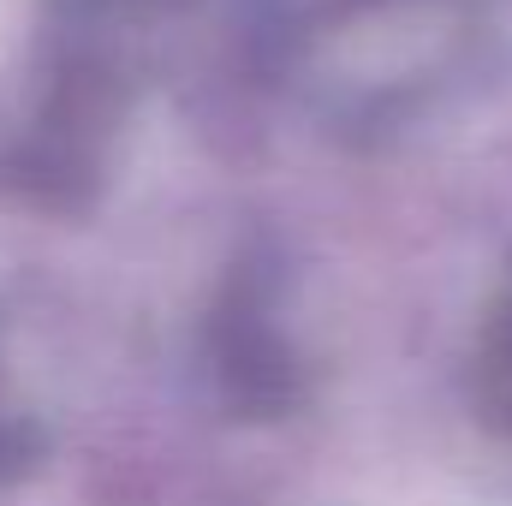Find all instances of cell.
<instances>
[{
	"label": "cell",
	"mask_w": 512,
	"mask_h": 506,
	"mask_svg": "<svg viewBox=\"0 0 512 506\" xmlns=\"http://www.w3.org/2000/svg\"><path fill=\"white\" fill-rule=\"evenodd\" d=\"M36 453H42V435H36L24 417H0V483L24 477V471L36 465Z\"/></svg>",
	"instance_id": "3"
},
{
	"label": "cell",
	"mask_w": 512,
	"mask_h": 506,
	"mask_svg": "<svg viewBox=\"0 0 512 506\" xmlns=\"http://www.w3.org/2000/svg\"><path fill=\"white\" fill-rule=\"evenodd\" d=\"M209 358H215V381H221L227 405L245 417H280L298 399L292 346L274 334L268 304L245 286H233L221 298V310L209 322Z\"/></svg>",
	"instance_id": "1"
},
{
	"label": "cell",
	"mask_w": 512,
	"mask_h": 506,
	"mask_svg": "<svg viewBox=\"0 0 512 506\" xmlns=\"http://www.w3.org/2000/svg\"><path fill=\"white\" fill-rule=\"evenodd\" d=\"M483 381H489V393H483L489 417L512 429V274H507V286H501V298H495V316H489V340H483Z\"/></svg>",
	"instance_id": "2"
}]
</instances>
